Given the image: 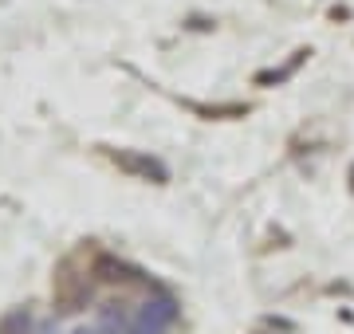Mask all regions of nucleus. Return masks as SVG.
I'll use <instances>...</instances> for the list:
<instances>
[{
    "label": "nucleus",
    "instance_id": "nucleus-1",
    "mask_svg": "<svg viewBox=\"0 0 354 334\" xmlns=\"http://www.w3.org/2000/svg\"><path fill=\"white\" fill-rule=\"evenodd\" d=\"M177 315H181L177 299L165 291L162 283H150L146 303H138V311L130 315V334H165L177 322Z\"/></svg>",
    "mask_w": 354,
    "mask_h": 334
},
{
    "label": "nucleus",
    "instance_id": "nucleus-2",
    "mask_svg": "<svg viewBox=\"0 0 354 334\" xmlns=\"http://www.w3.org/2000/svg\"><path fill=\"white\" fill-rule=\"evenodd\" d=\"M91 287H95V275L79 271V256H67L55 271V307L59 311H83L91 299Z\"/></svg>",
    "mask_w": 354,
    "mask_h": 334
},
{
    "label": "nucleus",
    "instance_id": "nucleus-3",
    "mask_svg": "<svg viewBox=\"0 0 354 334\" xmlns=\"http://www.w3.org/2000/svg\"><path fill=\"white\" fill-rule=\"evenodd\" d=\"M102 154L111 157L122 173H130V177H138V181H153V185H165L169 181V169L158 157L142 154V150H102Z\"/></svg>",
    "mask_w": 354,
    "mask_h": 334
},
{
    "label": "nucleus",
    "instance_id": "nucleus-4",
    "mask_svg": "<svg viewBox=\"0 0 354 334\" xmlns=\"http://www.w3.org/2000/svg\"><path fill=\"white\" fill-rule=\"evenodd\" d=\"M307 55H311V48H299V52H291V59L288 63H279V67H272V71H260V75H256V87H272V83H288L291 75H295V71H299V67L307 63Z\"/></svg>",
    "mask_w": 354,
    "mask_h": 334
},
{
    "label": "nucleus",
    "instance_id": "nucleus-5",
    "mask_svg": "<svg viewBox=\"0 0 354 334\" xmlns=\"http://www.w3.org/2000/svg\"><path fill=\"white\" fill-rule=\"evenodd\" d=\"M32 326H36V319L28 307H12L0 319V334H32Z\"/></svg>",
    "mask_w": 354,
    "mask_h": 334
},
{
    "label": "nucleus",
    "instance_id": "nucleus-6",
    "mask_svg": "<svg viewBox=\"0 0 354 334\" xmlns=\"http://www.w3.org/2000/svg\"><path fill=\"white\" fill-rule=\"evenodd\" d=\"M36 334H55V326H39V331Z\"/></svg>",
    "mask_w": 354,
    "mask_h": 334
},
{
    "label": "nucleus",
    "instance_id": "nucleus-7",
    "mask_svg": "<svg viewBox=\"0 0 354 334\" xmlns=\"http://www.w3.org/2000/svg\"><path fill=\"white\" fill-rule=\"evenodd\" d=\"M75 334H102V331H87V326H83V331H75Z\"/></svg>",
    "mask_w": 354,
    "mask_h": 334
},
{
    "label": "nucleus",
    "instance_id": "nucleus-8",
    "mask_svg": "<svg viewBox=\"0 0 354 334\" xmlns=\"http://www.w3.org/2000/svg\"><path fill=\"white\" fill-rule=\"evenodd\" d=\"M118 334H130V331H118Z\"/></svg>",
    "mask_w": 354,
    "mask_h": 334
}]
</instances>
